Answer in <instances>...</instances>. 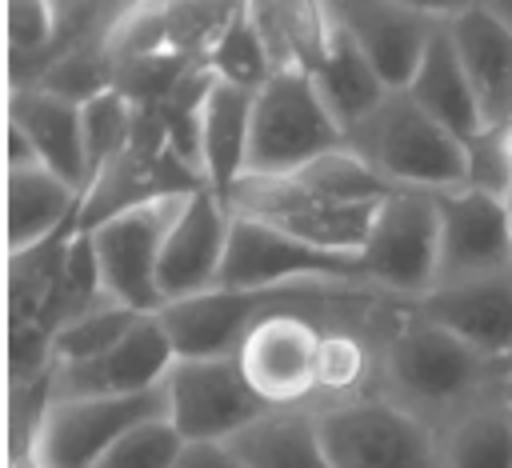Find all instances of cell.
I'll return each mask as SVG.
<instances>
[{"label":"cell","mask_w":512,"mask_h":468,"mask_svg":"<svg viewBox=\"0 0 512 468\" xmlns=\"http://www.w3.org/2000/svg\"><path fill=\"white\" fill-rule=\"evenodd\" d=\"M392 192L396 188L344 144L296 172L240 176L228 208L324 252L360 256L372 220Z\"/></svg>","instance_id":"cell-1"},{"label":"cell","mask_w":512,"mask_h":468,"mask_svg":"<svg viewBox=\"0 0 512 468\" xmlns=\"http://www.w3.org/2000/svg\"><path fill=\"white\" fill-rule=\"evenodd\" d=\"M508 360H492L428 320L416 300L392 312L380 328V392L424 416L432 428L476 400L488 388H500Z\"/></svg>","instance_id":"cell-2"},{"label":"cell","mask_w":512,"mask_h":468,"mask_svg":"<svg viewBox=\"0 0 512 468\" xmlns=\"http://www.w3.org/2000/svg\"><path fill=\"white\" fill-rule=\"evenodd\" d=\"M348 148L392 188L452 192L468 180V144L428 116L404 88H392L348 132Z\"/></svg>","instance_id":"cell-3"},{"label":"cell","mask_w":512,"mask_h":468,"mask_svg":"<svg viewBox=\"0 0 512 468\" xmlns=\"http://www.w3.org/2000/svg\"><path fill=\"white\" fill-rule=\"evenodd\" d=\"M348 136L340 120L328 112L324 96L312 84V72L300 64H284L272 80L256 92L252 104V144H248V172L244 176H280L296 172L336 148Z\"/></svg>","instance_id":"cell-4"},{"label":"cell","mask_w":512,"mask_h":468,"mask_svg":"<svg viewBox=\"0 0 512 468\" xmlns=\"http://www.w3.org/2000/svg\"><path fill=\"white\" fill-rule=\"evenodd\" d=\"M200 188H208L200 168L168 140L160 116L152 108H140L136 132L124 144V152L112 156L88 180L84 200H80V216H76V232H88L124 208L168 200V196H192Z\"/></svg>","instance_id":"cell-5"},{"label":"cell","mask_w":512,"mask_h":468,"mask_svg":"<svg viewBox=\"0 0 512 468\" xmlns=\"http://www.w3.org/2000/svg\"><path fill=\"white\" fill-rule=\"evenodd\" d=\"M312 412L336 468H440L436 428L384 392Z\"/></svg>","instance_id":"cell-6"},{"label":"cell","mask_w":512,"mask_h":468,"mask_svg":"<svg viewBox=\"0 0 512 468\" xmlns=\"http://www.w3.org/2000/svg\"><path fill=\"white\" fill-rule=\"evenodd\" d=\"M364 272L376 288L420 300L436 288V264H440V204L436 192L420 188H396L360 248Z\"/></svg>","instance_id":"cell-7"},{"label":"cell","mask_w":512,"mask_h":468,"mask_svg":"<svg viewBox=\"0 0 512 468\" xmlns=\"http://www.w3.org/2000/svg\"><path fill=\"white\" fill-rule=\"evenodd\" d=\"M264 412L236 356H180L164 380V416L188 444H228Z\"/></svg>","instance_id":"cell-8"},{"label":"cell","mask_w":512,"mask_h":468,"mask_svg":"<svg viewBox=\"0 0 512 468\" xmlns=\"http://www.w3.org/2000/svg\"><path fill=\"white\" fill-rule=\"evenodd\" d=\"M180 204H184V196L136 204V208H124V212L100 220L96 228H88L108 300L128 304L136 312H164L160 252H164V236H168Z\"/></svg>","instance_id":"cell-9"},{"label":"cell","mask_w":512,"mask_h":468,"mask_svg":"<svg viewBox=\"0 0 512 468\" xmlns=\"http://www.w3.org/2000/svg\"><path fill=\"white\" fill-rule=\"evenodd\" d=\"M164 416V388L136 396H56L36 448L32 468H96L100 456L136 424Z\"/></svg>","instance_id":"cell-10"},{"label":"cell","mask_w":512,"mask_h":468,"mask_svg":"<svg viewBox=\"0 0 512 468\" xmlns=\"http://www.w3.org/2000/svg\"><path fill=\"white\" fill-rule=\"evenodd\" d=\"M372 284L360 256L324 252L288 232L232 212V240L220 288H264V284Z\"/></svg>","instance_id":"cell-11"},{"label":"cell","mask_w":512,"mask_h":468,"mask_svg":"<svg viewBox=\"0 0 512 468\" xmlns=\"http://www.w3.org/2000/svg\"><path fill=\"white\" fill-rule=\"evenodd\" d=\"M320 332L324 324L304 312H272L240 336L232 356L268 408H312Z\"/></svg>","instance_id":"cell-12"},{"label":"cell","mask_w":512,"mask_h":468,"mask_svg":"<svg viewBox=\"0 0 512 468\" xmlns=\"http://www.w3.org/2000/svg\"><path fill=\"white\" fill-rule=\"evenodd\" d=\"M440 204V264L436 284L512 272V208L480 188L436 192Z\"/></svg>","instance_id":"cell-13"},{"label":"cell","mask_w":512,"mask_h":468,"mask_svg":"<svg viewBox=\"0 0 512 468\" xmlns=\"http://www.w3.org/2000/svg\"><path fill=\"white\" fill-rule=\"evenodd\" d=\"M228 240H232V208L212 188L184 196V204L164 236V252H160L164 308L220 288Z\"/></svg>","instance_id":"cell-14"},{"label":"cell","mask_w":512,"mask_h":468,"mask_svg":"<svg viewBox=\"0 0 512 468\" xmlns=\"http://www.w3.org/2000/svg\"><path fill=\"white\" fill-rule=\"evenodd\" d=\"M180 360L176 340L160 312L140 316L136 328L116 340L108 352L80 360V364H56V396H136L164 388L172 364Z\"/></svg>","instance_id":"cell-15"},{"label":"cell","mask_w":512,"mask_h":468,"mask_svg":"<svg viewBox=\"0 0 512 468\" xmlns=\"http://www.w3.org/2000/svg\"><path fill=\"white\" fill-rule=\"evenodd\" d=\"M332 20L360 44L388 88H404L436 32V16L400 0H332Z\"/></svg>","instance_id":"cell-16"},{"label":"cell","mask_w":512,"mask_h":468,"mask_svg":"<svg viewBox=\"0 0 512 468\" xmlns=\"http://www.w3.org/2000/svg\"><path fill=\"white\" fill-rule=\"evenodd\" d=\"M416 308L492 360H512V272L436 284Z\"/></svg>","instance_id":"cell-17"},{"label":"cell","mask_w":512,"mask_h":468,"mask_svg":"<svg viewBox=\"0 0 512 468\" xmlns=\"http://www.w3.org/2000/svg\"><path fill=\"white\" fill-rule=\"evenodd\" d=\"M8 124L24 132L36 152V164L64 176L80 192L88 188V156H84V124L80 104L56 96L48 88H8Z\"/></svg>","instance_id":"cell-18"},{"label":"cell","mask_w":512,"mask_h":468,"mask_svg":"<svg viewBox=\"0 0 512 468\" xmlns=\"http://www.w3.org/2000/svg\"><path fill=\"white\" fill-rule=\"evenodd\" d=\"M448 36L468 68V80L480 96V108L488 116V124L508 120L512 108V28L484 8L480 0L444 16Z\"/></svg>","instance_id":"cell-19"},{"label":"cell","mask_w":512,"mask_h":468,"mask_svg":"<svg viewBox=\"0 0 512 468\" xmlns=\"http://www.w3.org/2000/svg\"><path fill=\"white\" fill-rule=\"evenodd\" d=\"M404 92L428 116H436L448 132H456L464 144L488 128V116L480 108V96H476V88L468 80V68L460 60V52H456L444 20L436 24V32H432V40H428V48H424L412 80L404 84Z\"/></svg>","instance_id":"cell-20"},{"label":"cell","mask_w":512,"mask_h":468,"mask_svg":"<svg viewBox=\"0 0 512 468\" xmlns=\"http://www.w3.org/2000/svg\"><path fill=\"white\" fill-rule=\"evenodd\" d=\"M252 104H256V92L212 80L208 100L200 108V172H204V184L224 204L240 184V176L248 172Z\"/></svg>","instance_id":"cell-21"},{"label":"cell","mask_w":512,"mask_h":468,"mask_svg":"<svg viewBox=\"0 0 512 468\" xmlns=\"http://www.w3.org/2000/svg\"><path fill=\"white\" fill-rule=\"evenodd\" d=\"M436 460L440 468H512V400L504 384L436 424Z\"/></svg>","instance_id":"cell-22"},{"label":"cell","mask_w":512,"mask_h":468,"mask_svg":"<svg viewBox=\"0 0 512 468\" xmlns=\"http://www.w3.org/2000/svg\"><path fill=\"white\" fill-rule=\"evenodd\" d=\"M84 192L44 164L8 168V252L36 248L76 228Z\"/></svg>","instance_id":"cell-23"},{"label":"cell","mask_w":512,"mask_h":468,"mask_svg":"<svg viewBox=\"0 0 512 468\" xmlns=\"http://www.w3.org/2000/svg\"><path fill=\"white\" fill-rule=\"evenodd\" d=\"M384 324H324L320 352H316L312 408H332V404H348L368 392H380V328Z\"/></svg>","instance_id":"cell-24"},{"label":"cell","mask_w":512,"mask_h":468,"mask_svg":"<svg viewBox=\"0 0 512 468\" xmlns=\"http://www.w3.org/2000/svg\"><path fill=\"white\" fill-rule=\"evenodd\" d=\"M228 444L248 468H336L312 408H268Z\"/></svg>","instance_id":"cell-25"},{"label":"cell","mask_w":512,"mask_h":468,"mask_svg":"<svg viewBox=\"0 0 512 468\" xmlns=\"http://www.w3.org/2000/svg\"><path fill=\"white\" fill-rule=\"evenodd\" d=\"M308 72H312V84H316V92L324 96L328 112L340 120L344 136L392 92V88L380 80V72L368 64V56L360 52V44H356L340 24L332 28V40H328L324 56H320Z\"/></svg>","instance_id":"cell-26"},{"label":"cell","mask_w":512,"mask_h":468,"mask_svg":"<svg viewBox=\"0 0 512 468\" xmlns=\"http://www.w3.org/2000/svg\"><path fill=\"white\" fill-rule=\"evenodd\" d=\"M204 68H208L216 80H224V84L260 92V88L272 80V72H276L280 64H276V56H272L264 32H260L256 20L248 16V8H240V12L232 16V24L220 32V40L208 48Z\"/></svg>","instance_id":"cell-27"},{"label":"cell","mask_w":512,"mask_h":468,"mask_svg":"<svg viewBox=\"0 0 512 468\" xmlns=\"http://www.w3.org/2000/svg\"><path fill=\"white\" fill-rule=\"evenodd\" d=\"M56 44V0H8V88H28Z\"/></svg>","instance_id":"cell-28"},{"label":"cell","mask_w":512,"mask_h":468,"mask_svg":"<svg viewBox=\"0 0 512 468\" xmlns=\"http://www.w3.org/2000/svg\"><path fill=\"white\" fill-rule=\"evenodd\" d=\"M140 316H152V312H136L128 304H116V300H104L88 312L68 316L56 328V340H52L56 364H80V360H92V356L108 352L116 340H124L136 328Z\"/></svg>","instance_id":"cell-29"},{"label":"cell","mask_w":512,"mask_h":468,"mask_svg":"<svg viewBox=\"0 0 512 468\" xmlns=\"http://www.w3.org/2000/svg\"><path fill=\"white\" fill-rule=\"evenodd\" d=\"M140 120V104L128 100L120 88H104L92 100L80 104V124H84V156H88V180L124 152Z\"/></svg>","instance_id":"cell-30"},{"label":"cell","mask_w":512,"mask_h":468,"mask_svg":"<svg viewBox=\"0 0 512 468\" xmlns=\"http://www.w3.org/2000/svg\"><path fill=\"white\" fill-rule=\"evenodd\" d=\"M184 444H188V440L172 428L168 416H152V420L128 428V432L100 456L96 468H176Z\"/></svg>","instance_id":"cell-31"},{"label":"cell","mask_w":512,"mask_h":468,"mask_svg":"<svg viewBox=\"0 0 512 468\" xmlns=\"http://www.w3.org/2000/svg\"><path fill=\"white\" fill-rule=\"evenodd\" d=\"M464 188H480V192H492V196H504L508 192L500 124H488L480 136L468 140V180H464Z\"/></svg>","instance_id":"cell-32"},{"label":"cell","mask_w":512,"mask_h":468,"mask_svg":"<svg viewBox=\"0 0 512 468\" xmlns=\"http://www.w3.org/2000/svg\"><path fill=\"white\" fill-rule=\"evenodd\" d=\"M176 468H248V464L236 456L232 444H216V440H208V444H184Z\"/></svg>","instance_id":"cell-33"},{"label":"cell","mask_w":512,"mask_h":468,"mask_svg":"<svg viewBox=\"0 0 512 468\" xmlns=\"http://www.w3.org/2000/svg\"><path fill=\"white\" fill-rule=\"evenodd\" d=\"M400 4H408V8H416V12H428V16L444 20V16H452V12H460V8H468V4H476V0H400Z\"/></svg>","instance_id":"cell-34"},{"label":"cell","mask_w":512,"mask_h":468,"mask_svg":"<svg viewBox=\"0 0 512 468\" xmlns=\"http://www.w3.org/2000/svg\"><path fill=\"white\" fill-rule=\"evenodd\" d=\"M500 148H504V168H508V192H504V200L512 208V116L500 120Z\"/></svg>","instance_id":"cell-35"},{"label":"cell","mask_w":512,"mask_h":468,"mask_svg":"<svg viewBox=\"0 0 512 468\" xmlns=\"http://www.w3.org/2000/svg\"><path fill=\"white\" fill-rule=\"evenodd\" d=\"M480 4H484V8H492V12L512 28V0H480Z\"/></svg>","instance_id":"cell-36"},{"label":"cell","mask_w":512,"mask_h":468,"mask_svg":"<svg viewBox=\"0 0 512 468\" xmlns=\"http://www.w3.org/2000/svg\"><path fill=\"white\" fill-rule=\"evenodd\" d=\"M504 396L512 400V360H508V372H504Z\"/></svg>","instance_id":"cell-37"},{"label":"cell","mask_w":512,"mask_h":468,"mask_svg":"<svg viewBox=\"0 0 512 468\" xmlns=\"http://www.w3.org/2000/svg\"><path fill=\"white\" fill-rule=\"evenodd\" d=\"M508 116H512V108H508Z\"/></svg>","instance_id":"cell-38"},{"label":"cell","mask_w":512,"mask_h":468,"mask_svg":"<svg viewBox=\"0 0 512 468\" xmlns=\"http://www.w3.org/2000/svg\"><path fill=\"white\" fill-rule=\"evenodd\" d=\"M328 4H332V0H328Z\"/></svg>","instance_id":"cell-39"}]
</instances>
